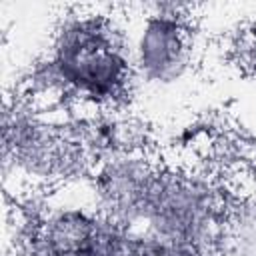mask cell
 <instances>
[{"label": "cell", "mask_w": 256, "mask_h": 256, "mask_svg": "<svg viewBox=\"0 0 256 256\" xmlns=\"http://www.w3.org/2000/svg\"><path fill=\"white\" fill-rule=\"evenodd\" d=\"M106 48L108 46L98 36L94 38L90 34H82L74 38L68 48L62 50L60 62L64 72L70 76V80L86 88H110L118 80L122 64Z\"/></svg>", "instance_id": "1"}]
</instances>
